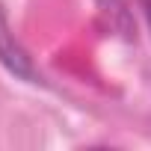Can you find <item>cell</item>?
<instances>
[{
	"mask_svg": "<svg viewBox=\"0 0 151 151\" xmlns=\"http://www.w3.org/2000/svg\"><path fill=\"white\" fill-rule=\"evenodd\" d=\"M0 65H3L12 77H18L24 83H42V74H39L36 62L30 59V53L21 47V42L9 30V21H6L3 9H0Z\"/></svg>",
	"mask_w": 151,
	"mask_h": 151,
	"instance_id": "1",
	"label": "cell"
},
{
	"mask_svg": "<svg viewBox=\"0 0 151 151\" xmlns=\"http://www.w3.org/2000/svg\"><path fill=\"white\" fill-rule=\"evenodd\" d=\"M142 12H145V24H148V33H151V0H142Z\"/></svg>",
	"mask_w": 151,
	"mask_h": 151,
	"instance_id": "2",
	"label": "cell"
}]
</instances>
